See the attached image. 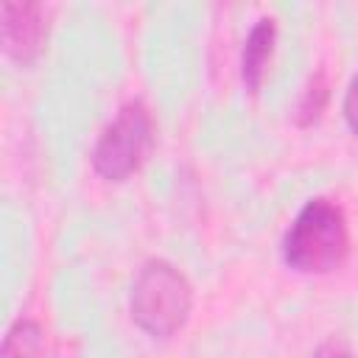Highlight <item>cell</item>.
Segmentation results:
<instances>
[{
    "mask_svg": "<svg viewBox=\"0 0 358 358\" xmlns=\"http://www.w3.org/2000/svg\"><path fill=\"white\" fill-rule=\"evenodd\" d=\"M327 101H330V87H327L324 73L319 70L316 76H310V81L305 84V90H302V95L296 101V112H294L296 126L308 129V126L319 123L324 109H327Z\"/></svg>",
    "mask_w": 358,
    "mask_h": 358,
    "instance_id": "obj_7",
    "label": "cell"
},
{
    "mask_svg": "<svg viewBox=\"0 0 358 358\" xmlns=\"http://www.w3.org/2000/svg\"><path fill=\"white\" fill-rule=\"evenodd\" d=\"M310 358H352V352H350V347H347L344 341L327 338V341H322V344L310 352Z\"/></svg>",
    "mask_w": 358,
    "mask_h": 358,
    "instance_id": "obj_9",
    "label": "cell"
},
{
    "mask_svg": "<svg viewBox=\"0 0 358 358\" xmlns=\"http://www.w3.org/2000/svg\"><path fill=\"white\" fill-rule=\"evenodd\" d=\"M48 39V14L39 3H3L0 42L11 62L34 64Z\"/></svg>",
    "mask_w": 358,
    "mask_h": 358,
    "instance_id": "obj_4",
    "label": "cell"
},
{
    "mask_svg": "<svg viewBox=\"0 0 358 358\" xmlns=\"http://www.w3.org/2000/svg\"><path fill=\"white\" fill-rule=\"evenodd\" d=\"M131 319L151 338L176 336L193 310L190 280L168 260H145L131 282Z\"/></svg>",
    "mask_w": 358,
    "mask_h": 358,
    "instance_id": "obj_2",
    "label": "cell"
},
{
    "mask_svg": "<svg viewBox=\"0 0 358 358\" xmlns=\"http://www.w3.org/2000/svg\"><path fill=\"white\" fill-rule=\"evenodd\" d=\"M0 358H45V330L34 319H17L3 338Z\"/></svg>",
    "mask_w": 358,
    "mask_h": 358,
    "instance_id": "obj_6",
    "label": "cell"
},
{
    "mask_svg": "<svg viewBox=\"0 0 358 358\" xmlns=\"http://www.w3.org/2000/svg\"><path fill=\"white\" fill-rule=\"evenodd\" d=\"M151 148H154L151 109L140 98L126 101L95 140L92 171L106 182H126L145 165Z\"/></svg>",
    "mask_w": 358,
    "mask_h": 358,
    "instance_id": "obj_3",
    "label": "cell"
},
{
    "mask_svg": "<svg viewBox=\"0 0 358 358\" xmlns=\"http://www.w3.org/2000/svg\"><path fill=\"white\" fill-rule=\"evenodd\" d=\"M274 45H277V25L271 17H260L246 34V42L241 50V78L249 92H257L263 87L268 62L274 56Z\"/></svg>",
    "mask_w": 358,
    "mask_h": 358,
    "instance_id": "obj_5",
    "label": "cell"
},
{
    "mask_svg": "<svg viewBox=\"0 0 358 358\" xmlns=\"http://www.w3.org/2000/svg\"><path fill=\"white\" fill-rule=\"evenodd\" d=\"M282 263L296 274H330L350 255V227L341 204L310 199L282 235Z\"/></svg>",
    "mask_w": 358,
    "mask_h": 358,
    "instance_id": "obj_1",
    "label": "cell"
},
{
    "mask_svg": "<svg viewBox=\"0 0 358 358\" xmlns=\"http://www.w3.org/2000/svg\"><path fill=\"white\" fill-rule=\"evenodd\" d=\"M341 112H344V120L350 126V131L358 137V73L352 76L347 92H344V103H341Z\"/></svg>",
    "mask_w": 358,
    "mask_h": 358,
    "instance_id": "obj_8",
    "label": "cell"
}]
</instances>
